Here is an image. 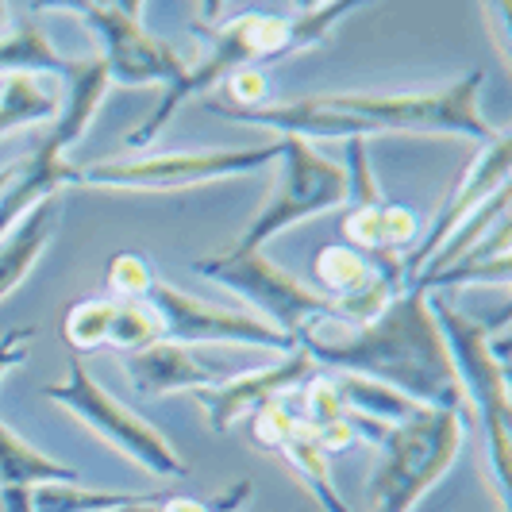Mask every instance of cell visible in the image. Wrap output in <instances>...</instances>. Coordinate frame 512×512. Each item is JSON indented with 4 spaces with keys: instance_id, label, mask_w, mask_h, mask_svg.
I'll return each instance as SVG.
<instances>
[{
    "instance_id": "cell-1",
    "label": "cell",
    "mask_w": 512,
    "mask_h": 512,
    "mask_svg": "<svg viewBox=\"0 0 512 512\" xmlns=\"http://www.w3.org/2000/svg\"><path fill=\"white\" fill-rule=\"evenodd\" d=\"M482 70H470L462 81L428 93H320L305 101L262 104V108H231L224 101H205L208 112L255 124V128L297 135V139H370L385 131L409 135H462L489 147L501 131L482 116Z\"/></svg>"
},
{
    "instance_id": "cell-2",
    "label": "cell",
    "mask_w": 512,
    "mask_h": 512,
    "mask_svg": "<svg viewBox=\"0 0 512 512\" xmlns=\"http://www.w3.org/2000/svg\"><path fill=\"white\" fill-rule=\"evenodd\" d=\"M424 285H405L401 297H393L378 320L355 332H305L297 347L312 362H324L343 374H359L370 382H382L397 393L412 397L424 409L462 412L474 424V412L466 405L459 370L451 351L436 328V316L428 308Z\"/></svg>"
},
{
    "instance_id": "cell-3",
    "label": "cell",
    "mask_w": 512,
    "mask_h": 512,
    "mask_svg": "<svg viewBox=\"0 0 512 512\" xmlns=\"http://www.w3.org/2000/svg\"><path fill=\"white\" fill-rule=\"evenodd\" d=\"M355 12L351 0L339 4H312L301 16H278V12H243L231 24L208 35V54L197 66H185V74L166 85L162 101L154 104V112L128 135V151H143L158 139V131L170 124V116L189 101L193 93L212 89L220 81H228L239 70H258L262 62H282L297 51H312L320 43L332 39L339 20H347Z\"/></svg>"
},
{
    "instance_id": "cell-4",
    "label": "cell",
    "mask_w": 512,
    "mask_h": 512,
    "mask_svg": "<svg viewBox=\"0 0 512 512\" xmlns=\"http://www.w3.org/2000/svg\"><path fill=\"white\" fill-rule=\"evenodd\" d=\"M428 308L436 316V328L451 351V362L459 370L466 405L474 412V424L482 428L486 439L489 470H493V486L501 497V509L509 505V339H489L486 320H474L455 308L443 293H428Z\"/></svg>"
},
{
    "instance_id": "cell-5",
    "label": "cell",
    "mask_w": 512,
    "mask_h": 512,
    "mask_svg": "<svg viewBox=\"0 0 512 512\" xmlns=\"http://www.w3.org/2000/svg\"><path fill=\"white\" fill-rule=\"evenodd\" d=\"M362 443H374L382 462L370 482V512H412L420 497L459 459L470 420L462 412L424 409L409 424H370L351 416Z\"/></svg>"
},
{
    "instance_id": "cell-6",
    "label": "cell",
    "mask_w": 512,
    "mask_h": 512,
    "mask_svg": "<svg viewBox=\"0 0 512 512\" xmlns=\"http://www.w3.org/2000/svg\"><path fill=\"white\" fill-rule=\"evenodd\" d=\"M282 143L266 147H212V151H170V154H139L124 162H81L70 166L66 185L77 189H120V193H178L208 181L243 178L258 174L270 162H278Z\"/></svg>"
},
{
    "instance_id": "cell-7",
    "label": "cell",
    "mask_w": 512,
    "mask_h": 512,
    "mask_svg": "<svg viewBox=\"0 0 512 512\" xmlns=\"http://www.w3.org/2000/svg\"><path fill=\"white\" fill-rule=\"evenodd\" d=\"M193 274L228 285L231 293H239L266 316L270 328L289 335L293 343L312 328L335 320V297L308 289L289 270L274 266L262 251H224L216 258H201L193 262Z\"/></svg>"
},
{
    "instance_id": "cell-8",
    "label": "cell",
    "mask_w": 512,
    "mask_h": 512,
    "mask_svg": "<svg viewBox=\"0 0 512 512\" xmlns=\"http://www.w3.org/2000/svg\"><path fill=\"white\" fill-rule=\"evenodd\" d=\"M43 397L54 401V405H62V409L70 412V416H77L85 428H93L108 447H116L120 455H128L131 462H139L143 470H151L158 478H185V474H189L185 459L174 451V443L162 436L151 420H143V416L131 412L124 401H116V397L85 370V362L77 359V355L70 359V374L58 385H47Z\"/></svg>"
},
{
    "instance_id": "cell-9",
    "label": "cell",
    "mask_w": 512,
    "mask_h": 512,
    "mask_svg": "<svg viewBox=\"0 0 512 512\" xmlns=\"http://www.w3.org/2000/svg\"><path fill=\"white\" fill-rule=\"evenodd\" d=\"M278 143H282L278 185L251 216V224L243 228V235L235 239L231 251H262L285 228L301 224L308 216H320V212L347 205V174H343V166H335L332 158H324L312 143L297 139V135H282Z\"/></svg>"
},
{
    "instance_id": "cell-10",
    "label": "cell",
    "mask_w": 512,
    "mask_h": 512,
    "mask_svg": "<svg viewBox=\"0 0 512 512\" xmlns=\"http://www.w3.org/2000/svg\"><path fill=\"white\" fill-rule=\"evenodd\" d=\"M81 24L101 39V62L108 70V85H174L185 74V58L170 43L154 39L147 27L139 24L135 4H66Z\"/></svg>"
},
{
    "instance_id": "cell-11",
    "label": "cell",
    "mask_w": 512,
    "mask_h": 512,
    "mask_svg": "<svg viewBox=\"0 0 512 512\" xmlns=\"http://www.w3.org/2000/svg\"><path fill=\"white\" fill-rule=\"evenodd\" d=\"M147 305L162 324V339L170 343H235V347H270V351H297V343L270 328L266 320H258L251 312H235V308L208 305L201 297L181 293L178 285L154 282L147 293Z\"/></svg>"
},
{
    "instance_id": "cell-12",
    "label": "cell",
    "mask_w": 512,
    "mask_h": 512,
    "mask_svg": "<svg viewBox=\"0 0 512 512\" xmlns=\"http://www.w3.org/2000/svg\"><path fill=\"white\" fill-rule=\"evenodd\" d=\"M509 166H512V143H509V131H501L489 147H482V154L474 158V166L462 174V181L455 185V193L439 205V212L432 216V224L424 231V239H416L409 255H401V270H405V282H416L420 270L432 262L439 247L455 235V231L486 205L493 193L509 189Z\"/></svg>"
},
{
    "instance_id": "cell-13",
    "label": "cell",
    "mask_w": 512,
    "mask_h": 512,
    "mask_svg": "<svg viewBox=\"0 0 512 512\" xmlns=\"http://www.w3.org/2000/svg\"><path fill=\"white\" fill-rule=\"evenodd\" d=\"M312 370V359L305 351H289L278 362L270 366H258V370H243V374H231L220 385H208V389H197V405L205 409V424L212 432H231L239 420L255 416L262 405L278 401L285 393H293L297 385L308 378Z\"/></svg>"
},
{
    "instance_id": "cell-14",
    "label": "cell",
    "mask_w": 512,
    "mask_h": 512,
    "mask_svg": "<svg viewBox=\"0 0 512 512\" xmlns=\"http://www.w3.org/2000/svg\"><path fill=\"white\" fill-rule=\"evenodd\" d=\"M131 385L139 397H170V393H197L208 385H220L224 374L216 366H208L193 347L158 339L151 347H139L124 355Z\"/></svg>"
},
{
    "instance_id": "cell-15",
    "label": "cell",
    "mask_w": 512,
    "mask_h": 512,
    "mask_svg": "<svg viewBox=\"0 0 512 512\" xmlns=\"http://www.w3.org/2000/svg\"><path fill=\"white\" fill-rule=\"evenodd\" d=\"M58 208H62L58 193H54V197H43L39 205L27 208L24 216L0 235V301H4L12 289H20V282L35 270L43 247L51 243V235H54Z\"/></svg>"
},
{
    "instance_id": "cell-16",
    "label": "cell",
    "mask_w": 512,
    "mask_h": 512,
    "mask_svg": "<svg viewBox=\"0 0 512 512\" xmlns=\"http://www.w3.org/2000/svg\"><path fill=\"white\" fill-rule=\"evenodd\" d=\"M143 493H101L81 482H39V486H0V512H108L139 501Z\"/></svg>"
},
{
    "instance_id": "cell-17",
    "label": "cell",
    "mask_w": 512,
    "mask_h": 512,
    "mask_svg": "<svg viewBox=\"0 0 512 512\" xmlns=\"http://www.w3.org/2000/svg\"><path fill=\"white\" fill-rule=\"evenodd\" d=\"M74 70V58H62L54 43L31 24V20H12L8 31H0V74H31V77H54L66 81Z\"/></svg>"
},
{
    "instance_id": "cell-18",
    "label": "cell",
    "mask_w": 512,
    "mask_h": 512,
    "mask_svg": "<svg viewBox=\"0 0 512 512\" xmlns=\"http://www.w3.org/2000/svg\"><path fill=\"white\" fill-rule=\"evenodd\" d=\"M335 389L343 397V409L347 416H359V420H370V424H409L416 420L424 405H416L412 397L389 389L382 382H370V378H359V374H335Z\"/></svg>"
},
{
    "instance_id": "cell-19",
    "label": "cell",
    "mask_w": 512,
    "mask_h": 512,
    "mask_svg": "<svg viewBox=\"0 0 512 512\" xmlns=\"http://www.w3.org/2000/svg\"><path fill=\"white\" fill-rule=\"evenodd\" d=\"M58 108H62V93L54 81L31 74H8L0 81V135L54 120Z\"/></svg>"
},
{
    "instance_id": "cell-20",
    "label": "cell",
    "mask_w": 512,
    "mask_h": 512,
    "mask_svg": "<svg viewBox=\"0 0 512 512\" xmlns=\"http://www.w3.org/2000/svg\"><path fill=\"white\" fill-rule=\"evenodd\" d=\"M274 455H282V459L293 466L297 482H301V486L320 501V509L324 512H347V505H343V497H339V489H335V482H332L328 455L316 447V439H312V432H308L301 420H297V428L282 439V447H278Z\"/></svg>"
},
{
    "instance_id": "cell-21",
    "label": "cell",
    "mask_w": 512,
    "mask_h": 512,
    "mask_svg": "<svg viewBox=\"0 0 512 512\" xmlns=\"http://www.w3.org/2000/svg\"><path fill=\"white\" fill-rule=\"evenodd\" d=\"M77 478L81 474L74 466L35 451L24 436H16L0 420V486H39V482H77Z\"/></svg>"
},
{
    "instance_id": "cell-22",
    "label": "cell",
    "mask_w": 512,
    "mask_h": 512,
    "mask_svg": "<svg viewBox=\"0 0 512 512\" xmlns=\"http://www.w3.org/2000/svg\"><path fill=\"white\" fill-rule=\"evenodd\" d=\"M116 297H89V301H77L66 308V320H62V335L74 351H97L108 347L112 339V324H116Z\"/></svg>"
},
{
    "instance_id": "cell-23",
    "label": "cell",
    "mask_w": 512,
    "mask_h": 512,
    "mask_svg": "<svg viewBox=\"0 0 512 512\" xmlns=\"http://www.w3.org/2000/svg\"><path fill=\"white\" fill-rule=\"evenodd\" d=\"M366 278H370V258L347 243H332L316 255V282L324 285L328 297H347V293L362 289Z\"/></svg>"
},
{
    "instance_id": "cell-24",
    "label": "cell",
    "mask_w": 512,
    "mask_h": 512,
    "mask_svg": "<svg viewBox=\"0 0 512 512\" xmlns=\"http://www.w3.org/2000/svg\"><path fill=\"white\" fill-rule=\"evenodd\" d=\"M158 339H162V324H158V316L151 312V305L147 301H120L108 347L139 351V347H151Z\"/></svg>"
},
{
    "instance_id": "cell-25",
    "label": "cell",
    "mask_w": 512,
    "mask_h": 512,
    "mask_svg": "<svg viewBox=\"0 0 512 512\" xmlns=\"http://www.w3.org/2000/svg\"><path fill=\"white\" fill-rule=\"evenodd\" d=\"M104 282H108L116 301H147V293H151V285L158 282V278H154V266L147 262V255L124 251V255L112 258Z\"/></svg>"
},
{
    "instance_id": "cell-26",
    "label": "cell",
    "mask_w": 512,
    "mask_h": 512,
    "mask_svg": "<svg viewBox=\"0 0 512 512\" xmlns=\"http://www.w3.org/2000/svg\"><path fill=\"white\" fill-rule=\"evenodd\" d=\"M347 409H343V397L335 389V378H312L301 393V424L305 428H324L332 420H343Z\"/></svg>"
},
{
    "instance_id": "cell-27",
    "label": "cell",
    "mask_w": 512,
    "mask_h": 512,
    "mask_svg": "<svg viewBox=\"0 0 512 512\" xmlns=\"http://www.w3.org/2000/svg\"><path fill=\"white\" fill-rule=\"evenodd\" d=\"M251 493H255V482L251 478H239L235 486H228L224 493H216V497H178V493H170V497H162V512H239L247 501H251Z\"/></svg>"
},
{
    "instance_id": "cell-28",
    "label": "cell",
    "mask_w": 512,
    "mask_h": 512,
    "mask_svg": "<svg viewBox=\"0 0 512 512\" xmlns=\"http://www.w3.org/2000/svg\"><path fill=\"white\" fill-rule=\"evenodd\" d=\"M297 428V412H289L282 405V397L278 401H270V405H262V409L251 416V436L262 451H278L282 447V439L289 436Z\"/></svg>"
},
{
    "instance_id": "cell-29",
    "label": "cell",
    "mask_w": 512,
    "mask_h": 512,
    "mask_svg": "<svg viewBox=\"0 0 512 512\" xmlns=\"http://www.w3.org/2000/svg\"><path fill=\"white\" fill-rule=\"evenodd\" d=\"M382 231H385V251H397V255H401L405 247H412V243L420 239V220H416V212H412V208L385 201Z\"/></svg>"
},
{
    "instance_id": "cell-30",
    "label": "cell",
    "mask_w": 512,
    "mask_h": 512,
    "mask_svg": "<svg viewBox=\"0 0 512 512\" xmlns=\"http://www.w3.org/2000/svg\"><path fill=\"white\" fill-rule=\"evenodd\" d=\"M224 89H228V101L231 108H262V104H270V81L262 70H239V74H231L224 81Z\"/></svg>"
},
{
    "instance_id": "cell-31",
    "label": "cell",
    "mask_w": 512,
    "mask_h": 512,
    "mask_svg": "<svg viewBox=\"0 0 512 512\" xmlns=\"http://www.w3.org/2000/svg\"><path fill=\"white\" fill-rule=\"evenodd\" d=\"M31 328H12V332L0 335V378L12 370V366H24L27 362V343H31Z\"/></svg>"
},
{
    "instance_id": "cell-32",
    "label": "cell",
    "mask_w": 512,
    "mask_h": 512,
    "mask_svg": "<svg viewBox=\"0 0 512 512\" xmlns=\"http://www.w3.org/2000/svg\"><path fill=\"white\" fill-rule=\"evenodd\" d=\"M162 497H139V501H131V505H120V509H108V512H162Z\"/></svg>"
}]
</instances>
